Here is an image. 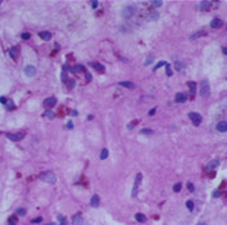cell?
Returning a JSON list of instances; mask_svg holds the SVG:
<instances>
[{
	"mask_svg": "<svg viewBox=\"0 0 227 225\" xmlns=\"http://www.w3.org/2000/svg\"><path fill=\"white\" fill-rule=\"evenodd\" d=\"M40 179L48 184H54L56 181V175L53 173V171H45L40 175Z\"/></svg>",
	"mask_w": 227,
	"mask_h": 225,
	"instance_id": "cell-1",
	"label": "cell"
},
{
	"mask_svg": "<svg viewBox=\"0 0 227 225\" xmlns=\"http://www.w3.org/2000/svg\"><path fill=\"white\" fill-rule=\"evenodd\" d=\"M200 94L203 98H208L210 96V84L207 80H202L201 83V89H200Z\"/></svg>",
	"mask_w": 227,
	"mask_h": 225,
	"instance_id": "cell-2",
	"label": "cell"
},
{
	"mask_svg": "<svg viewBox=\"0 0 227 225\" xmlns=\"http://www.w3.org/2000/svg\"><path fill=\"white\" fill-rule=\"evenodd\" d=\"M190 119H191V121L193 123V125H196V126H198L201 123H202V116L198 114V112H190Z\"/></svg>",
	"mask_w": 227,
	"mask_h": 225,
	"instance_id": "cell-3",
	"label": "cell"
},
{
	"mask_svg": "<svg viewBox=\"0 0 227 225\" xmlns=\"http://www.w3.org/2000/svg\"><path fill=\"white\" fill-rule=\"evenodd\" d=\"M141 180H142V174H137L136 175L135 184H134V189H132V198H136L137 196V190H139V186L141 184Z\"/></svg>",
	"mask_w": 227,
	"mask_h": 225,
	"instance_id": "cell-4",
	"label": "cell"
},
{
	"mask_svg": "<svg viewBox=\"0 0 227 225\" xmlns=\"http://www.w3.org/2000/svg\"><path fill=\"white\" fill-rule=\"evenodd\" d=\"M134 13H135V8L131 6V5H127V6H125V8L122 9V16L126 18V19L131 18V16L134 15Z\"/></svg>",
	"mask_w": 227,
	"mask_h": 225,
	"instance_id": "cell-5",
	"label": "cell"
},
{
	"mask_svg": "<svg viewBox=\"0 0 227 225\" xmlns=\"http://www.w3.org/2000/svg\"><path fill=\"white\" fill-rule=\"evenodd\" d=\"M24 134L23 133H16V134H6V138L8 139H10V140H13V141H20V140H23L24 139Z\"/></svg>",
	"mask_w": 227,
	"mask_h": 225,
	"instance_id": "cell-6",
	"label": "cell"
},
{
	"mask_svg": "<svg viewBox=\"0 0 227 225\" xmlns=\"http://www.w3.org/2000/svg\"><path fill=\"white\" fill-rule=\"evenodd\" d=\"M24 73L28 75V76H34L36 74V69L33 66V65H26L25 69H24Z\"/></svg>",
	"mask_w": 227,
	"mask_h": 225,
	"instance_id": "cell-7",
	"label": "cell"
},
{
	"mask_svg": "<svg viewBox=\"0 0 227 225\" xmlns=\"http://www.w3.org/2000/svg\"><path fill=\"white\" fill-rule=\"evenodd\" d=\"M55 104H56V98H54V96L45 99L44 103H43V105L46 106V108H50V106H53V105H55Z\"/></svg>",
	"mask_w": 227,
	"mask_h": 225,
	"instance_id": "cell-8",
	"label": "cell"
},
{
	"mask_svg": "<svg viewBox=\"0 0 227 225\" xmlns=\"http://www.w3.org/2000/svg\"><path fill=\"white\" fill-rule=\"evenodd\" d=\"M186 100H187V95H186V94L177 93L176 96H175V101H176V103H185Z\"/></svg>",
	"mask_w": 227,
	"mask_h": 225,
	"instance_id": "cell-9",
	"label": "cell"
},
{
	"mask_svg": "<svg viewBox=\"0 0 227 225\" xmlns=\"http://www.w3.org/2000/svg\"><path fill=\"white\" fill-rule=\"evenodd\" d=\"M82 223H84V220L80 214H76L72 216V225H82Z\"/></svg>",
	"mask_w": 227,
	"mask_h": 225,
	"instance_id": "cell-10",
	"label": "cell"
},
{
	"mask_svg": "<svg viewBox=\"0 0 227 225\" xmlns=\"http://www.w3.org/2000/svg\"><path fill=\"white\" fill-rule=\"evenodd\" d=\"M216 129H217L220 133L227 131V123H226V121H220V123L216 125Z\"/></svg>",
	"mask_w": 227,
	"mask_h": 225,
	"instance_id": "cell-11",
	"label": "cell"
},
{
	"mask_svg": "<svg viewBox=\"0 0 227 225\" xmlns=\"http://www.w3.org/2000/svg\"><path fill=\"white\" fill-rule=\"evenodd\" d=\"M90 204H91V206L97 208V206L100 205V198H99V195H94V196L91 198V200H90Z\"/></svg>",
	"mask_w": 227,
	"mask_h": 225,
	"instance_id": "cell-12",
	"label": "cell"
},
{
	"mask_svg": "<svg viewBox=\"0 0 227 225\" xmlns=\"http://www.w3.org/2000/svg\"><path fill=\"white\" fill-rule=\"evenodd\" d=\"M222 25H223V21H222L221 19H213V20L211 21V26H212V28H216V29H217V28H221Z\"/></svg>",
	"mask_w": 227,
	"mask_h": 225,
	"instance_id": "cell-13",
	"label": "cell"
},
{
	"mask_svg": "<svg viewBox=\"0 0 227 225\" xmlns=\"http://www.w3.org/2000/svg\"><path fill=\"white\" fill-rule=\"evenodd\" d=\"M40 36H41V39H44L45 41H49V40L51 39V34H50L49 31H43V33H40Z\"/></svg>",
	"mask_w": 227,
	"mask_h": 225,
	"instance_id": "cell-14",
	"label": "cell"
},
{
	"mask_svg": "<svg viewBox=\"0 0 227 225\" xmlns=\"http://www.w3.org/2000/svg\"><path fill=\"white\" fill-rule=\"evenodd\" d=\"M9 53H10V56L15 59V58L19 55V48H18V46H15V48H11Z\"/></svg>",
	"mask_w": 227,
	"mask_h": 225,
	"instance_id": "cell-15",
	"label": "cell"
},
{
	"mask_svg": "<svg viewBox=\"0 0 227 225\" xmlns=\"http://www.w3.org/2000/svg\"><path fill=\"white\" fill-rule=\"evenodd\" d=\"M135 219H136L139 223H145V221H146V216H145L144 214H141V213H137V214L135 215Z\"/></svg>",
	"mask_w": 227,
	"mask_h": 225,
	"instance_id": "cell-16",
	"label": "cell"
},
{
	"mask_svg": "<svg viewBox=\"0 0 227 225\" xmlns=\"http://www.w3.org/2000/svg\"><path fill=\"white\" fill-rule=\"evenodd\" d=\"M211 6V1H202L200 4V10H207Z\"/></svg>",
	"mask_w": 227,
	"mask_h": 225,
	"instance_id": "cell-17",
	"label": "cell"
},
{
	"mask_svg": "<svg viewBox=\"0 0 227 225\" xmlns=\"http://www.w3.org/2000/svg\"><path fill=\"white\" fill-rule=\"evenodd\" d=\"M91 66H92L94 69H96L97 71H104V70H105L104 65H101L100 63H92V64H91Z\"/></svg>",
	"mask_w": 227,
	"mask_h": 225,
	"instance_id": "cell-18",
	"label": "cell"
},
{
	"mask_svg": "<svg viewBox=\"0 0 227 225\" xmlns=\"http://www.w3.org/2000/svg\"><path fill=\"white\" fill-rule=\"evenodd\" d=\"M120 85L124 86V88H127V89H134V88H135L134 83H130V81H121Z\"/></svg>",
	"mask_w": 227,
	"mask_h": 225,
	"instance_id": "cell-19",
	"label": "cell"
},
{
	"mask_svg": "<svg viewBox=\"0 0 227 225\" xmlns=\"http://www.w3.org/2000/svg\"><path fill=\"white\" fill-rule=\"evenodd\" d=\"M188 86H190L191 94L195 95V91H196V83H195V81H188Z\"/></svg>",
	"mask_w": 227,
	"mask_h": 225,
	"instance_id": "cell-20",
	"label": "cell"
},
{
	"mask_svg": "<svg viewBox=\"0 0 227 225\" xmlns=\"http://www.w3.org/2000/svg\"><path fill=\"white\" fill-rule=\"evenodd\" d=\"M218 164H220V161H218V160H213V161H211V163H210V165L207 166V170H212V169H215Z\"/></svg>",
	"mask_w": 227,
	"mask_h": 225,
	"instance_id": "cell-21",
	"label": "cell"
},
{
	"mask_svg": "<svg viewBox=\"0 0 227 225\" xmlns=\"http://www.w3.org/2000/svg\"><path fill=\"white\" fill-rule=\"evenodd\" d=\"M173 66H175V69H176L177 71H181V70L183 69V64H182L181 61H175V65H173Z\"/></svg>",
	"mask_w": 227,
	"mask_h": 225,
	"instance_id": "cell-22",
	"label": "cell"
},
{
	"mask_svg": "<svg viewBox=\"0 0 227 225\" xmlns=\"http://www.w3.org/2000/svg\"><path fill=\"white\" fill-rule=\"evenodd\" d=\"M152 130L151 129H141L140 130V134H144V135H152Z\"/></svg>",
	"mask_w": 227,
	"mask_h": 225,
	"instance_id": "cell-23",
	"label": "cell"
},
{
	"mask_svg": "<svg viewBox=\"0 0 227 225\" xmlns=\"http://www.w3.org/2000/svg\"><path fill=\"white\" fill-rule=\"evenodd\" d=\"M109 156V150L107 149H102V151H101V155H100V159H106Z\"/></svg>",
	"mask_w": 227,
	"mask_h": 225,
	"instance_id": "cell-24",
	"label": "cell"
},
{
	"mask_svg": "<svg viewBox=\"0 0 227 225\" xmlns=\"http://www.w3.org/2000/svg\"><path fill=\"white\" fill-rule=\"evenodd\" d=\"M44 115H46L49 119H54V116H55L54 111H51V110H46V111L44 112Z\"/></svg>",
	"mask_w": 227,
	"mask_h": 225,
	"instance_id": "cell-25",
	"label": "cell"
},
{
	"mask_svg": "<svg viewBox=\"0 0 227 225\" xmlns=\"http://www.w3.org/2000/svg\"><path fill=\"white\" fill-rule=\"evenodd\" d=\"M186 206H187V209H188L190 211H192V210H193V206H195V205H193V201H192V200H187Z\"/></svg>",
	"mask_w": 227,
	"mask_h": 225,
	"instance_id": "cell-26",
	"label": "cell"
},
{
	"mask_svg": "<svg viewBox=\"0 0 227 225\" xmlns=\"http://www.w3.org/2000/svg\"><path fill=\"white\" fill-rule=\"evenodd\" d=\"M25 214H26V209H24V208H19V209L16 210V215L23 216V215H25Z\"/></svg>",
	"mask_w": 227,
	"mask_h": 225,
	"instance_id": "cell-27",
	"label": "cell"
},
{
	"mask_svg": "<svg viewBox=\"0 0 227 225\" xmlns=\"http://www.w3.org/2000/svg\"><path fill=\"white\" fill-rule=\"evenodd\" d=\"M181 188H182V184H181V183H177V184L173 185V191H175V193H178V191L181 190Z\"/></svg>",
	"mask_w": 227,
	"mask_h": 225,
	"instance_id": "cell-28",
	"label": "cell"
},
{
	"mask_svg": "<svg viewBox=\"0 0 227 225\" xmlns=\"http://www.w3.org/2000/svg\"><path fill=\"white\" fill-rule=\"evenodd\" d=\"M151 4H152L154 6H161L164 3L161 1V0H152V1H151Z\"/></svg>",
	"mask_w": 227,
	"mask_h": 225,
	"instance_id": "cell-29",
	"label": "cell"
},
{
	"mask_svg": "<svg viewBox=\"0 0 227 225\" xmlns=\"http://www.w3.org/2000/svg\"><path fill=\"white\" fill-rule=\"evenodd\" d=\"M14 108V103H13V100H8L6 101V109L8 110H11Z\"/></svg>",
	"mask_w": 227,
	"mask_h": 225,
	"instance_id": "cell-30",
	"label": "cell"
},
{
	"mask_svg": "<svg viewBox=\"0 0 227 225\" xmlns=\"http://www.w3.org/2000/svg\"><path fill=\"white\" fill-rule=\"evenodd\" d=\"M152 61H154V56L152 55H149L147 59H146V61H145V65H150Z\"/></svg>",
	"mask_w": 227,
	"mask_h": 225,
	"instance_id": "cell-31",
	"label": "cell"
},
{
	"mask_svg": "<svg viewBox=\"0 0 227 225\" xmlns=\"http://www.w3.org/2000/svg\"><path fill=\"white\" fill-rule=\"evenodd\" d=\"M82 69H84V66H82V65H77V66L72 68V69H71V71H72V73H77V71H80V70H82Z\"/></svg>",
	"mask_w": 227,
	"mask_h": 225,
	"instance_id": "cell-32",
	"label": "cell"
},
{
	"mask_svg": "<svg viewBox=\"0 0 227 225\" xmlns=\"http://www.w3.org/2000/svg\"><path fill=\"white\" fill-rule=\"evenodd\" d=\"M159 19V13L157 11H154V13H151V20H157Z\"/></svg>",
	"mask_w": 227,
	"mask_h": 225,
	"instance_id": "cell-33",
	"label": "cell"
},
{
	"mask_svg": "<svg viewBox=\"0 0 227 225\" xmlns=\"http://www.w3.org/2000/svg\"><path fill=\"white\" fill-rule=\"evenodd\" d=\"M203 33H205V31H203V30H200V31H198V33H196V34H193V35H192V36H191V38H190V39H191V40H193V39H196V38H198V36H200V35H201V34H203Z\"/></svg>",
	"mask_w": 227,
	"mask_h": 225,
	"instance_id": "cell-34",
	"label": "cell"
},
{
	"mask_svg": "<svg viewBox=\"0 0 227 225\" xmlns=\"http://www.w3.org/2000/svg\"><path fill=\"white\" fill-rule=\"evenodd\" d=\"M165 66H166V74H167L169 76H171V75H172V71H171V68H170V65H169V64H166Z\"/></svg>",
	"mask_w": 227,
	"mask_h": 225,
	"instance_id": "cell-35",
	"label": "cell"
},
{
	"mask_svg": "<svg viewBox=\"0 0 227 225\" xmlns=\"http://www.w3.org/2000/svg\"><path fill=\"white\" fill-rule=\"evenodd\" d=\"M18 223V220H16V218H14V216H11L10 219H9V224L10 225H15Z\"/></svg>",
	"mask_w": 227,
	"mask_h": 225,
	"instance_id": "cell-36",
	"label": "cell"
},
{
	"mask_svg": "<svg viewBox=\"0 0 227 225\" xmlns=\"http://www.w3.org/2000/svg\"><path fill=\"white\" fill-rule=\"evenodd\" d=\"M187 189H188V191L193 193V190H195V186H193V184H192V183H188V184H187Z\"/></svg>",
	"mask_w": 227,
	"mask_h": 225,
	"instance_id": "cell-37",
	"label": "cell"
},
{
	"mask_svg": "<svg viewBox=\"0 0 227 225\" xmlns=\"http://www.w3.org/2000/svg\"><path fill=\"white\" fill-rule=\"evenodd\" d=\"M166 64H167V63H165V61H160V63L155 66V70H157L159 68H161V66H164V65H166Z\"/></svg>",
	"mask_w": 227,
	"mask_h": 225,
	"instance_id": "cell-38",
	"label": "cell"
},
{
	"mask_svg": "<svg viewBox=\"0 0 227 225\" xmlns=\"http://www.w3.org/2000/svg\"><path fill=\"white\" fill-rule=\"evenodd\" d=\"M41 221H43V218L39 216V218H36V219L33 220V224H39V223H41Z\"/></svg>",
	"mask_w": 227,
	"mask_h": 225,
	"instance_id": "cell-39",
	"label": "cell"
},
{
	"mask_svg": "<svg viewBox=\"0 0 227 225\" xmlns=\"http://www.w3.org/2000/svg\"><path fill=\"white\" fill-rule=\"evenodd\" d=\"M21 38L25 39V40H28V39L30 38V34H29V33H23V34H21Z\"/></svg>",
	"mask_w": 227,
	"mask_h": 225,
	"instance_id": "cell-40",
	"label": "cell"
},
{
	"mask_svg": "<svg viewBox=\"0 0 227 225\" xmlns=\"http://www.w3.org/2000/svg\"><path fill=\"white\" fill-rule=\"evenodd\" d=\"M59 219L61 220V223H60V225H66V219L65 218H62L61 215H59Z\"/></svg>",
	"mask_w": 227,
	"mask_h": 225,
	"instance_id": "cell-41",
	"label": "cell"
},
{
	"mask_svg": "<svg viewBox=\"0 0 227 225\" xmlns=\"http://www.w3.org/2000/svg\"><path fill=\"white\" fill-rule=\"evenodd\" d=\"M155 112H156V108H154V109H151V110L149 111V115H150V116H152V115L155 114Z\"/></svg>",
	"mask_w": 227,
	"mask_h": 225,
	"instance_id": "cell-42",
	"label": "cell"
},
{
	"mask_svg": "<svg viewBox=\"0 0 227 225\" xmlns=\"http://www.w3.org/2000/svg\"><path fill=\"white\" fill-rule=\"evenodd\" d=\"M212 196H213V198H218V196H220V191H218V190L213 191V193H212Z\"/></svg>",
	"mask_w": 227,
	"mask_h": 225,
	"instance_id": "cell-43",
	"label": "cell"
},
{
	"mask_svg": "<svg viewBox=\"0 0 227 225\" xmlns=\"http://www.w3.org/2000/svg\"><path fill=\"white\" fill-rule=\"evenodd\" d=\"M6 101H8V100H6L4 96H0V103H1V104H6Z\"/></svg>",
	"mask_w": 227,
	"mask_h": 225,
	"instance_id": "cell-44",
	"label": "cell"
},
{
	"mask_svg": "<svg viewBox=\"0 0 227 225\" xmlns=\"http://www.w3.org/2000/svg\"><path fill=\"white\" fill-rule=\"evenodd\" d=\"M74 85H75V81H74V80H69V86H70V88H72Z\"/></svg>",
	"mask_w": 227,
	"mask_h": 225,
	"instance_id": "cell-45",
	"label": "cell"
},
{
	"mask_svg": "<svg viewBox=\"0 0 227 225\" xmlns=\"http://www.w3.org/2000/svg\"><path fill=\"white\" fill-rule=\"evenodd\" d=\"M97 4L99 3L96 1V0H95V1H92V8H97Z\"/></svg>",
	"mask_w": 227,
	"mask_h": 225,
	"instance_id": "cell-46",
	"label": "cell"
},
{
	"mask_svg": "<svg viewBox=\"0 0 227 225\" xmlns=\"http://www.w3.org/2000/svg\"><path fill=\"white\" fill-rule=\"evenodd\" d=\"M67 128H69V129H72V124H71V121H69V123H67Z\"/></svg>",
	"mask_w": 227,
	"mask_h": 225,
	"instance_id": "cell-47",
	"label": "cell"
},
{
	"mask_svg": "<svg viewBox=\"0 0 227 225\" xmlns=\"http://www.w3.org/2000/svg\"><path fill=\"white\" fill-rule=\"evenodd\" d=\"M222 51H223V54H226V55H227V48H223V49H222Z\"/></svg>",
	"mask_w": 227,
	"mask_h": 225,
	"instance_id": "cell-48",
	"label": "cell"
},
{
	"mask_svg": "<svg viewBox=\"0 0 227 225\" xmlns=\"http://www.w3.org/2000/svg\"><path fill=\"white\" fill-rule=\"evenodd\" d=\"M197 225H207V224H205V223H200V224H197Z\"/></svg>",
	"mask_w": 227,
	"mask_h": 225,
	"instance_id": "cell-49",
	"label": "cell"
},
{
	"mask_svg": "<svg viewBox=\"0 0 227 225\" xmlns=\"http://www.w3.org/2000/svg\"><path fill=\"white\" fill-rule=\"evenodd\" d=\"M49 225H56V224H55V223H51V224H49Z\"/></svg>",
	"mask_w": 227,
	"mask_h": 225,
	"instance_id": "cell-50",
	"label": "cell"
}]
</instances>
